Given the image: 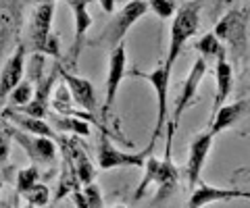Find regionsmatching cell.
Wrapping results in <instances>:
<instances>
[{
    "label": "cell",
    "instance_id": "32",
    "mask_svg": "<svg viewBox=\"0 0 250 208\" xmlns=\"http://www.w3.org/2000/svg\"><path fill=\"white\" fill-rule=\"evenodd\" d=\"M0 189H2V179H0Z\"/></svg>",
    "mask_w": 250,
    "mask_h": 208
},
{
    "label": "cell",
    "instance_id": "27",
    "mask_svg": "<svg viewBox=\"0 0 250 208\" xmlns=\"http://www.w3.org/2000/svg\"><path fill=\"white\" fill-rule=\"evenodd\" d=\"M71 198H73V202H75L77 206L88 208V200H85V196H83V191H82V189H75V191H71Z\"/></svg>",
    "mask_w": 250,
    "mask_h": 208
},
{
    "label": "cell",
    "instance_id": "21",
    "mask_svg": "<svg viewBox=\"0 0 250 208\" xmlns=\"http://www.w3.org/2000/svg\"><path fill=\"white\" fill-rule=\"evenodd\" d=\"M196 50L200 52V57H205V58H217L219 55L225 52V46L215 36V32H208L196 42Z\"/></svg>",
    "mask_w": 250,
    "mask_h": 208
},
{
    "label": "cell",
    "instance_id": "4",
    "mask_svg": "<svg viewBox=\"0 0 250 208\" xmlns=\"http://www.w3.org/2000/svg\"><path fill=\"white\" fill-rule=\"evenodd\" d=\"M177 181H179V171L177 167L171 163V156L165 158H154L152 154H148L146 163H144V177L140 181V186L136 188V194L134 200L138 202L140 198L146 194V189L150 186H156V198L154 202H163L165 198H169L173 194V189L177 188Z\"/></svg>",
    "mask_w": 250,
    "mask_h": 208
},
{
    "label": "cell",
    "instance_id": "3",
    "mask_svg": "<svg viewBox=\"0 0 250 208\" xmlns=\"http://www.w3.org/2000/svg\"><path fill=\"white\" fill-rule=\"evenodd\" d=\"M200 0H188L186 4H182L175 11L173 23H171V34H169V48L163 65L173 71V65L179 57V52L184 50L186 42L194 38V34L198 32L200 25Z\"/></svg>",
    "mask_w": 250,
    "mask_h": 208
},
{
    "label": "cell",
    "instance_id": "5",
    "mask_svg": "<svg viewBox=\"0 0 250 208\" xmlns=\"http://www.w3.org/2000/svg\"><path fill=\"white\" fill-rule=\"evenodd\" d=\"M148 11H150L148 0H129V2H125L123 9L106 23L103 34L94 40V46H103V48H108V50L115 48L117 44L123 42V38L127 36L131 25L142 19Z\"/></svg>",
    "mask_w": 250,
    "mask_h": 208
},
{
    "label": "cell",
    "instance_id": "8",
    "mask_svg": "<svg viewBox=\"0 0 250 208\" xmlns=\"http://www.w3.org/2000/svg\"><path fill=\"white\" fill-rule=\"evenodd\" d=\"M136 77L146 79L156 92V102H159V117H156V125L152 132V140L156 142V137L161 135V132L167 127L169 121V83H171V69H167L163 63H159L150 73H140L136 71Z\"/></svg>",
    "mask_w": 250,
    "mask_h": 208
},
{
    "label": "cell",
    "instance_id": "28",
    "mask_svg": "<svg viewBox=\"0 0 250 208\" xmlns=\"http://www.w3.org/2000/svg\"><path fill=\"white\" fill-rule=\"evenodd\" d=\"M98 2H100V6H103L104 13H108V15L115 13V0H98Z\"/></svg>",
    "mask_w": 250,
    "mask_h": 208
},
{
    "label": "cell",
    "instance_id": "29",
    "mask_svg": "<svg viewBox=\"0 0 250 208\" xmlns=\"http://www.w3.org/2000/svg\"><path fill=\"white\" fill-rule=\"evenodd\" d=\"M25 2H57V0H25Z\"/></svg>",
    "mask_w": 250,
    "mask_h": 208
},
{
    "label": "cell",
    "instance_id": "33",
    "mask_svg": "<svg viewBox=\"0 0 250 208\" xmlns=\"http://www.w3.org/2000/svg\"><path fill=\"white\" fill-rule=\"evenodd\" d=\"M150 2H154V0H148V4H150Z\"/></svg>",
    "mask_w": 250,
    "mask_h": 208
},
{
    "label": "cell",
    "instance_id": "19",
    "mask_svg": "<svg viewBox=\"0 0 250 208\" xmlns=\"http://www.w3.org/2000/svg\"><path fill=\"white\" fill-rule=\"evenodd\" d=\"M52 123L57 125V129L61 132H69V133H75V135H90V121H85L82 117H73V114H57L52 117Z\"/></svg>",
    "mask_w": 250,
    "mask_h": 208
},
{
    "label": "cell",
    "instance_id": "31",
    "mask_svg": "<svg viewBox=\"0 0 250 208\" xmlns=\"http://www.w3.org/2000/svg\"><path fill=\"white\" fill-rule=\"evenodd\" d=\"M225 2H228V4H229V2H236V0H225Z\"/></svg>",
    "mask_w": 250,
    "mask_h": 208
},
{
    "label": "cell",
    "instance_id": "17",
    "mask_svg": "<svg viewBox=\"0 0 250 208\" xmlns=\"http://www.w3.org/2000/svg\"><path fill=\"white\" fill-rule=\"evenodd\" d=\"M2 117L6 121H11V125L19 127V129H23V132H27V133L50 137V140H54V142L61 140V135L54 132L52 125H48V123H46L44 119H40V117H31V114H27V113H17L13 109H4Z\"/></svg>",
    "mask_w": 250,
    "mask_h": 208
},
{
    "label": "cell",
    "instance_id": "26",
    "mask_svg": "<svg viewBox=\"0 0 250 208\" xmlns=\"http://www.w3.org/2000/svg\"><path fill=\"white\" fill-rule=\"evenodd\" d=\"M9 152H11V142L2 132H0V165L9 158Z\"/></svg>",
    "mask_w": 250,
    "mask_h": 208
},
{
    "label": "cell",
    "instance_id": "2",
    "mask_svg": "<svg viewBox=\"0 0 250 208\" xmlns=\"http://www.w3.org/2000/svg\"><path fill=\"white\" fill-rule=\"evenodd\" d=\"M248 21H250V4H236L217 21L215 36L228 46L231 57L240 60L246 57L248 50Z\"/></svg>",
    "mask_w": 250,
    "mask_h": 208
},
{
    "label": "cell",
    "instance_id": "7",
    "mask_svg": "<svg viewBox=\"0 0 250 208\" xmlns=\"http://www.w3.org/2000/svg\"><path fill=\"white\" fill-rule=\"evenodd\" d=\"M152 148H154V142L148 144V148L144 152H123L119 148H115L111 137H108V133H106V129L100 125L96 160H98V167L104 169V171L119 169V167H144L148 154H152Z\"/></svg>",
    "mask_w": 250,
    "mask_h": 208
},
{
    "label": "cell",
    "instance_id": "22",
    "mask_svg": "<svg viewBox=\"0 0 250 208\" xmlns=\"http://www.w3.org/2000/svg\"><path fill=\"white\" fill-rule=\"evenodd\" d=\"M34 94H36V83L29 79H21L17 86L13 88V92H11V104L13 106H25V104H29L31 102V98H34Z\"/></svg>",
    "mask_w": 250,
    "mask_h": 208
},
{
    "label": "cell",
    "instance_id": "23",
    "mask_svg": "<svg viewBox=\"0 0 250 208\" xmlns=\"http://www.w3.org/2000/svg\"><path fill=\"white\" fill-rule=\"evenodd\" d=\"M38 179H40V169H38L36 163H31L29 167L21 169V171L17 173V183H15V186H17V194L23 196L31 186H36Z\"/></svg>",
    "mask_w": 250,
    "mask_h": 208
},
{
    "label": "cell",
    "instance_id": "10",
    "mask_svg": "<svg viewBox=\"0 0 250 208\" xmlns=\"http://www.w3.org/2000/svg\"><path fill=\"white\" fill-rule=\"evenodd\" d=\"M213 140H215V133L207 127L205 132H200L192 137L190 142V150H188V165H186V179H188V188L190 191L198 186L200 181V173H202V167H205L210 148H213Z\"/></svg>",
    "mask_w": 250,
    "mask_h": 208
},
{
    "label": "cell",
    "instance_id": "14",
    "mask_svg": "<svg viewBox=\"0 0 250 208\" xmlns=\"http://www.w3.org/2000/svg\"><path fill=\"white\" fill-rule=\"evenodd\" d=\"M25 42H17L15 52L6 58V65L0 73V100H4L13 92V88L23 79V69H25Z\"/></svg>",
    "mask_w": 250,
    "mask_h": 208
},
{
    "label": "cell",
    "instance_id": "13",
    "mask_svg": "<svg viewBox=\"0 0 250 208\" xmlns=\"http://www.w3.org/2000/svg\"><path fill=\"white\" fill-rule=\"evenodd\" d=\"M61 79L69 86V92H71L75 104L80 106L82 111H85V113H90V114L96 117V113H98V98H96V90H94L92 83L88 79H83V77L71 73L62 63H61Z\"/></svg>",
    "mask_w": 250,
    "mask_h": 208
},
{
    "label": "cell",
    "instance_id": "25",
    "mask_svg": "<svg viewBox=\"0 0 250 208\" xmlns=\"http://www.w3.org/2000/svg\"><path fill=\"white\" fill-rule=\"evenodd\" d=\"M83 196L88 200V208H103L104 206V200H103V194H100V188L96 183H85L83 186Z\"/></svg>",
    "mask_w": 250,
    "mask_h": 208
},
{
    "label": "cell",
    "instance_id": "6",
    "mask_svg": "<svg viewBox=\"0 0 250 208\" xmlns=\"http://www.w3.org/2000/svg\"><path fill=\"white\" fill-rule=\"evenodd\" d=\"M207 75V58L200 57L194 60V65L188 73L186 81L182 83V92H179V98L175 102V109L171 113V117L167 121V146H165V156H171V142H173V133L177 132V125H179V119L182 114L186 113V109L190 104L196 102V94H198V86L202 81V77Z\"/></svg>",
    "mask_w": 250,
    "mask_h": 208
},
{
    "label": "cell",
    "instance_id": "16",
    "mask_svg": "<svg viewBox=\"0 0 250 208\" xmlns=\"http://www.w3.org/2000/svg\"><path fill=\"white\" fill-rule=\"evenodd\" d=\"M217 65H215V81H217V92H215V102H213V113L208 117V123L213 121V117L217 114V111L225 104V100L229 98L231 94V88H233V69L231 63L228 60V55H219L217 58Z\"/></svg>",
    "mask_w": 250,
    "mask_h": 208
},
{
    "label": "cell",
    "instance_id": "11",
    "mask_svg": "<svg viewBox=\"0 0 250 208\" xmlns=\"http://www.w3.org/2000/svg\"><path fill=\"white\" fill-rule=\"evenodd\" d=\"M127 71V48L125 42L117 44L111 48V57H108V75H106V100H104V113L113 109L117 94H119L121 81Z\"/></svg>",
    "mask_w": 250,
    "mask_h": 208
},
{
    "label": "cell",
    "instance_id": "12",
    "mask_svg": "<svg viewBox=\"0 0 250 208\" xmlns=\"http://www.w3.org/2000/svg\"><path fill=\"white\" fill-rule=\"evenodd\" d=\"M88 2L90 0H67V4L71 6L73 11V29H75V38H73V44L69 48V65L77 67V58H80V52L85 44V38H88V32L92 27V15L88 13Z\"/></svg>",
    "mask_w": 250,
    "mask_h": 208
},
{
    "label": "cell",
    "instance_id": "24",
    "mask_svg": "<svg viewBox=\"0 0 250 208\" xmlns=\"http://www.w3.org/2000/svg\"><path fill=\"white\" fill-rule=\"evenodd\" d=\"M23 198H25V202L31 206H42V204L50 202V189L38 181L36 186H31L25 194H23Z\"/></svg>",
    "mask_w": 250,
    "mask_h": 208
},
{
    "label": "cell",
    "instance_id": "18",
    "mask_svg": "<svg viewBox=\"0 0 250 208\" xmlns=\"http://www.w3.org/2000/svg\"><path fill=\"white\" fill-rule=\"evenodd\" d=\"M233 198H240V189H225V188H215V186H208V183H200L192 189V196H190V208H200V206H207V204H213V202H228V200Z\"/></svg>",
    "mask_w": 250,
    "mask_h": 208
},
{
    "label": "cell",
    "instance_id": "30",
    "mask_svg": "<svg viewBox=\"0 0 250 208\" xmlns=\"http://www.w3.org/2000/svg\"><path fill=\"white\" fill-rule=\"evenodd\" d=\"M125 2H129V0H115V4H125Z\"/></svg>",
    "mask_w": 250,
    "mask_h": 208
},
{
    "label": "cell",
    "instance_id": "1",
    "mask_svg": "<svg viewBox=\"0 0 250 208\" xmlns=\"http://www.w3.org/2000/svg\"><path fill=\"white\" fill-rule=\"evenodd\" d=\"M52 17H54V2L36 4L29 19L25 48L31 52H42L44 57L61 58V40L57 34H52Z\"/></svg>",
    "mask_w": 250,
    "mask_h": 208
},
{
    "label": "cell",
    "instance_id": "9",
    "mask_svg": "<svg viewBox=\"0 0 250 208\" xmlns=\"http://www.w3.org/2000/svg\"><path fill=\"white\" fill-rule=\"evenodd\" d=\"M6 135H11L15 142H17L25 154L29 156L31 163L36 165H52L54 158H57V146H54V140L44 135H34L27 133L19 127H6Z\"/></svg>",
    "mask_w": 250,
    "mask_h": 208
},
{
    "label": "cell",
    "instance_id": "20",
    "mask_svg": "<svg viewBox=\"0 0 250 208\" xmlns=\"http://www.w3.org/2000/svg\"><path fill=\"white\" fill-rule=\"evenodd\" d=\"M73 102H75V100L71 96V92H69V86L65 81H61L59 86L52 90V100H50L52 109L57 111L59 114H73V117H75Z\"/></svg>",
    "mask_w": 250,
    "mask_h": 208
},
{
    "label": "cell",
    "instance_id": "15",
    "mask_svg": "<svg viewBox=\"0 0 250 208\" xmlns=\"http://www.w3.org/2000/svg\"><path fill=\"white\" fill-rule=\"evenodd\" d=\"M244 119H250V98L238 100V102H231V104H223L221 109L217 111L213 121L208 123V129L217 135V133H221L223 129L236 127L238 123H242Z\"/></svg>",
    "mask_w": 250,
    "mask_h": 208
}]
</instances>
